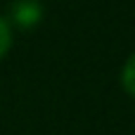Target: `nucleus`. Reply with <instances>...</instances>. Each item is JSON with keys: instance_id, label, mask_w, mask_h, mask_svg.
Returning a JSON list of instances; mask_svg holds the SVG:
<instances>
[{"instance_id": "3", "label": "nucleus", "mask_w": 135, "mask_h": 135, "mask_svg": "<svg viewBox=\"0 0 135 135\" xmlns=\"http://www.w3.org/2000/svg\"><path fill=\"white\" fill-rule=\"evenodd\" d=\"M9 43H12V36H9V24H7V19H5V17H0V57L5 55V50L9 47Z\"/></svg>"}, {"instance_id": "2", "label": "nucleus", "mask_w": 135, "mask_h": 135, "mask_svg": "<svg viewBox=\"0 0 135 135\" xmlns=\"http://www.w3.org/2000/svg\"><path fill=\"white\" fill-rule=\"evenodd\" d=\"M121 81H123L126 90H128L131 95H135V52L128 57V62H126L123 71H121Z\"/></svg>"}, {"instance_id": "1", "label": "nucleus", "mask_w": 135, "mask_h": 135, "mask_svg": "<svg viewBox=\"0 0 135 135\" xmlns=\"http://www.w3.org/2000/svg\"><path fill=\"white\" fill-rule=\"evenodd\" d=\"M9 12H12V19L19 26H31V24H36L40 19V5H38V0H14L12 7H9Z\"/></svg>"}]
</instances>
